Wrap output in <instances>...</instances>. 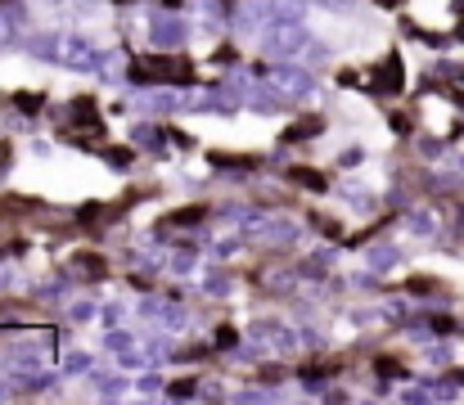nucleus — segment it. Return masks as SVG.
Masks as SVG:
<instances>
[{
  "mask_svg": "<svg viewBox=\"0 0 464 405\" xmlns=\"http://www.w3.org/2000/svg\"><path fill=\"white\" fill-rule=\"evenodd\" d=\"M370 266H374V270L392 266V248H374V252H370Z\"/></svg>",
  "mask_w": 464,
  "mask_h": 405,
  "instance_id": "12",
  "label": "nucleus"
},
{
  "mask_svg": "<svg viewBox=\"0 0 464 405\" xmlns=\"http://www.w3.org/2000/svg\"><path fill=\"white\" fill-rule=\"evenodd\" d=\"M293 181L307 185V190H324V176H315V171H298V167H293Z\"/></svg>",
  "mask_w": 464,
  "mask_h": 405,
  "instance_id": "10",
  "label": "nucleus"
},
{
  "mask_svg": "<svg viewBox=\"0 0 464 405\" xmlns=\"http://www.w3.org/2000/svg\"><path fill=\"white\" fill-rule=\"evenodd\" d=\"M194 392H198L194 378H176V383H172V396H194Z\"/></svg>",
  "mask_w": 464,
  "mask_h": 405,
  "instance_id": "13",
  "label": "nucleus"
},
{
  "mask_svg": "<svg viewBox=\"0 0 464 405\" xmlns=\"http://www.w3.org/2000/svg\"><path fill=\"white\" fill-rule=\"evenodd\" d=\"M266 45H270V50H280V54L298 50V45H302V23H298V18H289V23H275V27L266 32Z\"/></svg>",
  "mask_w": 464,
  "mask_h": 405,
  "instance_id": "3",
  "label": "nucleus"
},
{
  "mask_svg": "<svg viewBox=\"0 0 464 405\" xmlns=\"http://www.w3.org/2000/svg\"><path fill=\"white\" fill-rule=\"evenodd\" d=\"M5 162H10V149H5V144H0V167H5Z\"/></svg>",
  "mask_w": 464,
  "mask_h": 405,
  "instance_id": "18",
  "label": "nucleus"
},
{
  "mask_svg": "<svg viewBox=\"0 0 464 405\" xmlns=\"http://www.w3.org/2000/svg\"><path fill=\"white\" fill-rule=\"evenodd\" d=\"M401 86H406V68H401L397 54H388V59L370 73V90H374V95H401Z\"/></svg>",
  "mask_w": 464,
  "mask_h": 405,
  "instance_id": "1",
  "label": "nucleus"
},
{
  "mask_svg": "<svg viewBox=\"0 0 464 405\" xmlns=\"http://www.w3.org/2000/svg\"><path fill=\"white\" fill-rule=\"evenodd\" d=\"M149 36H153V45H181L185 41V23L181 18H158L149 27Z\"/></svg>",
  "mask_w": 464,
  "mask_h": 405,
  "instance_id": "4",
  "label": "nucleus"
},
{
  "mask_svg": "<svg viewBox=\"0 0 464 405\" xmlns=\"http://www.w3.org/2000/svg\"><path fill=\"white\" fill-rule=\"evenodd\" d=\"M64 54H68V64H77V68H90V64H95V50H90L86 41H68Z\"/></svg>",
  "mask_w": 464,
  "mask_h": 405,
  "instance_id": "7",
  "label": "nucleus"
},
{
  "mask_svg": "<svg viewBox=\"0 0 464 405\" xmlns=\"http://www.w3.org/2000/svg\"><path fill=\"white\" fill-rule=\"evenodd\" d=\"M136 140H140L144 149H158V144H162V127H140V131H136Z\"/></svg>",
  "mask_w": 464,
  "mask_h": 405,
  "instance_id": "9",
  "label": "nucleus"
},
{
  "mask_svg": "<svg viewBox=\"0 0 464 405\" xmlns=\"http://www.w3.org/2000/svg\"><path fill=\"white\" fill-rule=\"evenodd\" d=\"M392 131H401V135H406V131H411V118H401V113H392Z\"/></svg>",
  "mask_w": 464,
  "mask_h": 405,
  "instance_id": "17",
  "label": "nucleus"
},
{
  "mask_svg": "<svg viewBox=\"0 0 464 405\" xmlns=\"http://www.w3.org/2000/svg\"><path fill=\"white\" fill-rule=\"evenodd\" d=\"M266 77H270V86H275L280 95H307V90H311V77L298 73V68H266Z\"/></svg>",
  "mask_w": 464,
  "mask_h": 405,
  "instance_id": "2",
  "label": "nucleus"
},
{
  "mask_svg": "<svg viewBox=\"0 0 464 405\" xmlns=\"http://www.w3.org/2000/svg\"><path fill=\"white\" fill-rule=\"evenodd\" d=\"M311 135H320V118H302L284 131V140H311Z\"/></svg>",
  "mask_w": 464,
  "mask_h": 405,
  "instance_id": "8",
  "label": "nucleus"
},
{
  "mask_svg": "<svg viewBox=\"0 0 464 405\" xmlns=\"http://www.w3.org/2000/svg\"><path fill=\"white\" fill-rule=\"evenodd\" d=\"M14 104H18V108H23V113H36V108H41V104H45V99H41V95H32V90H23V95H18V99H14Z\"/></svg>",
  "mask_w": 464,
  "mask_h": 405,
  "instance_id": "11",
  "label": "nucleus"
},
{
  "mask_svg": "<svg viewBox=\"0 0 464 405\" xmlns=\"http://www.w3.org/2000/svg\"><path fill=\"white\" fill-rule=\"evenodd\" d=\"M216 64L230 68V64H235V50H230V45H221V50H216Z\"/></svg>",
  "mask_w": 464,
  "mask_h": 405,
  "instance_id": "16",
  "label": "nucleus"
},
{
  "mask_svg": "<svg viewBox=\"0 0 464 405\" xmlns=\"http://www.w3.org/2000/svg\"><path fill=\"white\" fill-rule=\"evenodd\" d=\"M73 266L86 270V279H104V275H108V261H104V257H95V252H77Z\"/></svg>",
  "mask_w": 464,
  "mask_h": 405,
  "instance_id": "6",
  "label": "nucleus"
},
{
  "mask_svg": "<svg viewBox=\"0 0 464 405\" xmlns=\"http://www.w3.org/2000/svg\"><path fill=\"white\" fill-rule=\"evenodd\" d=\"M203 212H207L203 202H194V207H181V212H172V216H167V221L158 225V230H162V235H167V230H176V225H194V221H203Z\"/></svg>",
  "mask_w": 464,
  "mask_h": 405,
  "instance_id": "5",
  "label": "nucleus"
},
{
  "mask_svg": "<svg viewBox=\"0 0 464 405\" xmlns=\"http://www.w3.org/2000/svg\"><path fill=\"white\" fill-rule=\"evenodd\" d=\"M108 162H113V167H127V162H131V149H108Z\"/></svg>",
  "mask_w": 464,
  "mask_h": 405,
  "instance_id": "15",
  "label": "nucleus"
},
{
  "mask_svg": "<svg viewBox=\"0 0 464 405\" xmlns=\"http://www.w3.org/2000/svg\"><path fill=\"white\" fill-rule=\"evenodd\" d=\"M235 342H239V333H235V329H216V347H226V352H230Z\"/></svg>",
  "mask_w": 464,
  "mask_h": 405,
  "instance_id": "14",
  "label": "nucleus"
}]
</instances>
